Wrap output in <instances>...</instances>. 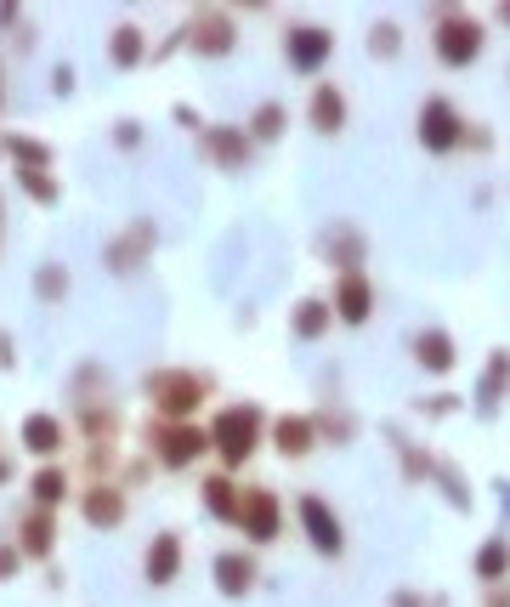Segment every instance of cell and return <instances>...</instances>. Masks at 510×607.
Masks as SVG:
<instances>
[{"label": "cell", "mask_w": 510, "mask_h": 607, "mask_svg": "<svg viewBox=\"0 0 510 607\" xmlns=\"http://www.w3.org/2000/svg\"><path fill=\"white\" fill-rule=\"evenodd\" d=\"M329 318H335V307H329V301L306 295L300 307H295V335H300V341H318V335L329 330Z\"/></svg>", "instance_id": "cell-22"}, {"label": "cell", "mask_w": 510, "mask_h": 607, "mask_svg": "<svg viewBox=\"0 0 510 607\" xmlns=\"http://www.w3.org/2000/svg\"><path fill=\"white\" fill-rule=\"evenodd\" d=\"M313 125H318L324 136H335V131L346 125V97H340V85H318V91H313Z\"/></svg>", "instance_id": "cell-17"}, {"label": "cell", "mask_w": 510, "mask_h": 607, "mask_svg": "<svg viewBox=\"0 0 510 607\" xmlns=\"http://www.w3.org/2000/svg\"><path fill=\"white\" fill-rule=\"evenodd\" d=\"M313 437H318V426L306 421V415H284V421L273 426V443H278L284 461H300V454L313 448Z\"/></svg>", "instance_id": "cell-15"}, {"label": "cell", "mask_w": 510, "mask_h": 607, "mask_svg": "<svg viewBox=\"0 0 510 607\" xmlns=\"http://www.w3.org/2000/svg\"><path fill=\"white\" fill-rule=\"evenodd\" d=\"M7 154H12L23 171H45V165H51V148H45V142H29V136H7Z\"/></svg>", "instance_id": "cell-29"}, {"label": "cell", "mask_w": 510, "mask_h": 607, "mask_svg": "<svg viewBox=\"0 0 510 607\" xmlns=\"http://www.w3.org/2000/svg\"><path fill=\"white\" fill-rule=\"evenodd\" d=\"M477 579H482V585H504V579H510V539H504V534H493V539L477 550Z\"/></svg>", "instance_id": "cell-18"}, {"label": "cell", "mask_w": 510, "mask_h": 607, "mask_svg": "<svg viewBox=\"0 0 510 607\" xmlns=\"http://www.w3.org/2000/svg\"><path fill=\"white\" fill-rule=\"evenodd\" d=\"M63 499H69V477L58 466H45L34 477V505H40V512H51V505H63Z\"/></svg>", "instance_id": "cell-26"}, {"label": "cell", "mask_w": 510, "mask_h": 607, "mask_svg": "<svg viewBox=\"0 0 510 607\" xmlns=\"http://www.w3.org/2000/svg\"><path fill=\"white\" fill-rule=\"evenodd\" d=\"M284 125H289L284 103H262V109H255V120H249V136L255 142H273V136H284Z\"/></svg>", "instance_id": "cell-27"}, {"label": "cell", "mask_w": 510, "mask_h": 607, "mask_svg": "<svg viewBox=\"0 0 510 607\" xmlns=\"http://www.w3.org/2000/svg\"><path fill=\"white\" fill-rule=\"evenodd\" d=\"M431 472H437V483L448 488V499H453V505H471V488L459 483V472H453V466H431Z\"/></svg>", "instance_id": "cell-33"}, {"label": "cell", "mask_w": 510, "mask_h": 607, "mask_svg": "<svg viewBox=\"0 0 510 607\" xmlns=\"http://www.w3.org/2000/svg\"><path fill=\"white\" fill-rule=\"evenodd\" d=\"M211 443L222 448L227 466H244L255 454V443H262V409H255V403H233V409H222L216 426H211Z\"/></svg>", "instance_id": "cell-1"}, {"label": "cell", "mask_w": 510, "mask_h": 607, "mask_svg": "<svg viewBox=\"0 0 510 607\" xmlns=\"http://www.w3.org/2000/svg\"><path fill=\"white\" fill-rule=\"evenodd\" d=\"M34 290H40V301H58V295L69 290V273H63V267H40V273H34Z\"/></svg>", "instance_id": "cell-31"}, {"label": "cell", "mask_w": 510, "mask_h": 607, "mask_svg": "<svg viewBox=\"0 0 510 607\" xmlns=\"http://www.w3.org/2000/svg\"><path fill=\"white\" fill-rule=\"evenodd\" d=\"M0 364H12V335H0Z\"/></svg>", "instance_id": "cell-38"}, {"label": "cell", "mask_w": 510, "mask_h": 607, "mask_svg": "<svg viewBox=\"0 0 510 607\" xmlns=\"http://www.w3.org/2000/svg\"><path fill=\"white\" fill-rule=\"evenodd\" d=\"M459 142H466V120H459V109L448 103V97H426L420 103V148H431V154H453Z\"/></svg>", "instance_id": "cell-2"}, {"label": "cell", "mask_w": 510, "mask_h": 607, "mask_svg": "<svg viewBox=\"0 0 510 607\" xmlns=\"http://www.w3.org/2000/svg\"><path fill=\"white\" fill-rule=\"evenodd\" d=\"M204 505H211V517H222V523H238V505H244V494H238L227 477H211V483H204Z\"/></svg>", "instance_id": "cell-23"}, {"label": "cell", "mask_w": 510, "mask_h": 607, "mask_svg": "<svg viewBox=\"0 0 510 607\" xmlns=\"http://www.w3.org/2000/svg\"><path fill=\"white\" fill-rule=\"evenodd\" d=\"M204 148H211V160L222 171H244L249 165V136L233 131V125H211V131H204Z\"/></svg>", "instance_id": "cell-11"}, {"label": "cell", "mask_w": 510, "mask_h": 607, "mask_svg": "<svg viewBox=\"0 0 510 607\" xmlns=\"http://www.w3.org/2000/svg\"><path fill=\"white\" fill-rule=\"evenodd\" d=\"M488 607H510V590H504V585H493V601H488Z\"/></svg>", "instance_id": "cell-37"}, {"label": "cell", "mask_w": 510, "mask_h": 607, "mask_svg": "<svg viewBox=\"0 0 510 607\" xmlns=\"http://www.w3.org/2000/svg\"><path fill=\"white\" fill-rule=\"evenodd\" d=\"M324 256L340 262L346 273H357V262H364V239H357L351 227H329V233H324Z\"/></svg>", "instance_id": "cell-20"}, {"label": "cell", "mask_w": 510, "mask_h": 607, "mask_svg": "<svg viewBox=\"0 0 510 607\" xmlns=\"http://www.w3.org/2000/svg\"><path fill=\"white\" fill-rule=\"evenodd\" d=\"M147 244H153V227H131V239H120V244L109 250V267H114V273H131V267H136L131 256H136V250H147Z\"/></svg>", "instance_id": "cell-28"}, {"label": "cell", "mask_w": 510, "mask_h": 607, "mask_svg": "<svg viewBox=\"0 0 510 607\" xmlns=\"http://www.w3.org/2000/svg\"><path fill=\"white\" fill-rule=\"evenodd\" d=\"M391 607H431V601H426L420 590H397V596H391Z\"/></svg>", "instance_id": "cell-35"}, {"label": "cell", "mask_w": 510, "mask_h": 607, "mask_svg": "<svg viewBox=\"0 0 510 607\" xmlns=\"http://www.w3.org/2000/svg\"><path fill=\"white\" fill-rule=\"evenodd\" d=\"M18 182H23V193L34 199V205H58V182H51L45 171H18Z\"/></svg>", "instance_id": "cell-30"}, {"label": "cell", "mask_w": 510, "mask_h": 607, "mask_svg": "<svg viewBox=\"0 0 510 607\" xmlns=\"http://www.w3.org/2000/svg\"><path fill=\"white\" fill-rule=\"evenodd\" d=\"M109 58L120 63V69H136L142 58H147V40H142V29H114V45H109Z\"/></svg>", "instance_id": "cell-24"}, {"label": "cell", "mask_w": 510, "mask_h": 607, "mask_svg": "<svg viewBox=\"0 0 510 607\" xmlns=\"http://www.w3.org/2000/svg\"><path fill=\"white\" fill-rule=\"evenodd\" d=\"M18 563H23V550H18V545H0V579H12Z\"/></svg>", "instance_id": "cell-34"}, {"label": "cell", "mask_w": 510, "mask_h": 607, "mask_svg": "<svg viewBox=\"0 0 510 607\" xmlns=\"http://www.w3.org/2000/svg\"><path fill=\"white\" fill-rule=\"evenodd\" d=\"M397 45H402V34H397V23H380V29L369 34V52H380V58H397Z\"/></svg>", "instance_id": "cell-32"}, {"label": "cell", "mask_w": 510, "mask_h": 607, "mask_svg": "<svg viewBox=\"0 0 510 607\" xmlns=\"http://www.w3.org/2000/svg\"><path fill=\"white\" fill-rule=\"evenodd\" d=\"M23 443H29V454H58L63 448V421L58 415H29L23 421Z\"/></svg>", "instance_id": "cell-19"}, {"label": "cell", "mask_w": 510, "mask_h": 607, "mask_svg": "<svg viewBox=\"0 0 510 607\" xmlns=\"http://www.w3.org/2000/svg\"><path fill=\"white\" fill-rule=\"evenodd\" d=\"M426 415H453V397H448V392H437V397L426 403Z\"/></svg>", "instance_id": "cell-36"}, {"label": "cell", "mask_w": 510, "mask_h": 607, "mask_svg": "<svg viewBox=\"0 0 510 607\" xmlns=\"http://www.w3.org/2000/svg\"><path fill=\"white\" fill-rule=\"evenodd\" d=\"M415 364L431 370V375H448V370H453V341H448V330H420V335H415Z\"/></svg>", "instance_id": "cell-14"}, {"label": "cell", "mask_w": 510, "mask_h": 607, "mask_svg": "<svg viewBox=\"0 0 510 607\" xmlns=\"http://www.w3.org/2000/svg\"><path fill=\"white\" fill-rule=\"evenodd\" d=\"M176 568H182V539H176V534H160V539L147 545L142 574H147V585H171V579H176Z\"/></svg>", "instance_id": "cell-12"}, {"label": "cell", "mask_w": 510, "mask_h": 607, "mask_svg": "<svg viewBox=\"0 0 510 607\" xmlns=\"http://www.w3.org/2000/svg\"><path fill=\"white\" fill-rule=\"evenodd\" d=\"M125 517V499H120V488H91L85 494V523H96V528H114Z\"/></svg>", "instance_id": "cell-21"}, {"label": "cell", "mask_w": 510, "mask_h": 607, "mask_svg": "<svg viewBox=\"0 0 510 607\" xmlns=\"http://www.w3.org/2000/svg\"><path fill=\"white\" fill-rule=\"evenodd\" d=\"M504 381H510V352H493L488 370H482V386H477V415H493V409H499Z\"/></svg>", "instance_id": "cell-16"}, {"label": "cell", "mask_w": 510, "mask_h": 607, "mask_svg": "<svg viewBox=\"0 0 510 607\" xmlns=\"http://www.w3.org/2000/svg\"><path fill=\"white\" fill-rule=\"evenodd\" d=\"M204 443H211V432H198V426H160L153 432V454H160L165 466H193Z\"/></svg>", "instance_id": "cell-8"}, {"label": "cell", "mask_w": 510, "mask_h": 607, "mask_svg": "<svg viewBox=\"0 0 510 607\" xmlns=\"http://www.w3.org/2000/svg\"><path fill=\"white\" fill-rule=\"evenodd\" d=\"M482 40H488V29L477 18H442L437 23V58L448 69H466V63L482 58Z\"/></svg>", "instance_id": "cell-3"}, {"label": "cell", "mask_w": 510, "mask_h": 607, "mask_svg": "<svg viewBox=\"0 0 510 607\" xmlns=\"http://www.w3.org/2000/svg\"><path fill=\"white\" fill-rule=\"evenodd\" d=\"M23 556H45L51 550V512H40V505H34V512L23 517V545H18Z\"/></svg>", "instance_id": "cell-25"}, {"label": "cell", "mask_w": 510, "mask_h": 607, "mask_svg": "<svg viewBox=\"0 0 510 607\" xmlns=\"http://www.w3.org/2000/svg\"><path fill=\"white\" fill-rule=\"evenodd\" d=\"M7 477H12V466H7V461H0V483H7Z\"/></svg>", "instance_id": "cell-40"}, {"label": "cell", "mask_w": 510, "mask_h": 607, "mask_svg": "<svg viewBox=\"0 0 510 607\" xmlns=\"http://www.w3.org/2000/svg\"><path fill=\"white\" fill-rule=\"evenodd\" d=\"M238 528H244L255 545H273V539L284 534V505H278V494H273V488H249L244 505H238Z\"/></svg>", "instance_id": "cell-5"}, {"label": "cell", "mask_w": 510, "mask_h": 607, "mask_svg": "<svg viewBox=\"0 0 510 607\" xmlns=\"http://www.w3.org/2000/svg\"><path fill=\"white\" fill-rule=\"evenodd\" d=\"M147 392H153V403H160V415H171V421L193 415L198 403H204V381L187 375V370H160V375L147 381Z\"/></svg>", "instance_id": "cell-4"}, {"label": "cell", "mask_w": 510, "mask_h": 607, "mask_svg": "<svg viewBox=\"0 0 510 607\" xmlns=\"http://www.w3.org/2000/svg\"><path fill=\"white\" fill-rule=\"evenodd\" d=\"M216 590L222 596H249L255 590V563H249V556H238V550L216 556Z\"/></svg>", "instance_id": "cell-13"}, {"label": "cell", "mask_w": 510, "mask_h": 607, "mask_svg": "<svg viewBox=\"0 0 510 607\" xmlns=\"http://www.w3.org/2000/svg\"><path fill=\"white\" fill-rule=\"evenodd\" d=\"M300 528H306V545H313L318 556H340L346 550V528H340V517L329 512L318 494L300 499Z\"/></svg>", "instance_id": "cell-6"}, {"label": "cell", "mask_w": 510, "mask_h": 607, "mask_svg": "<svg viewBox=\"0 0 510 607\" xmlns=\"http://www.w3.org/2000/svg\"><path fill=\"white\" fill-rule=\"evenodd\" d=\"M335 318L340 324H369V313H375V284L364 279V273H346L340 284H335Z\"/></svg>", "instance_id": "cell-9"}, {"label": "cell", "mask_w": 510, "mask_h": 607, "mask_svg": "<svg viewBox=\"0 0 510 607\" xmlns=\"http://www.w3.org/2000/svg\"><path fill=\"white\" fill-rule=\"evenodd\" d=\"M499 18H504V29H510V0H504V7H499Z\"/></svg>", "instance_id": "cell-39"}, {"label": "cell", "mask_w": 510, "mask_h": 607, "mask_svg": "<svg viewBox=\"0 0 510 607\" xmlns=\"http://www.w3.org/2000/svg\"><path fill=\"white\" fill-rule=\"evenodd\" d=\"M187 40H193V52H198V58H227L238 34H233V23H227L222 12H204V18L187 23Z\"/></svg>", "instance_id": "cell-10"}, {"label": "cell", "mask_w": 510, "mask_h": 607, "mask_svg": "<svg viewBox=\"0 0 510 607\" xmlns=\"http://www.w3.org/2000/svg\"><path fill=\"white\" fill-rule=\"evenodd\" d=\"M329 52H335V34H329V29L300 23V29H289V34H284V58H289V69H295V74H318V69L329 63Z\"/></svg>", "instance_id": "cell-7"}]
</instances>
